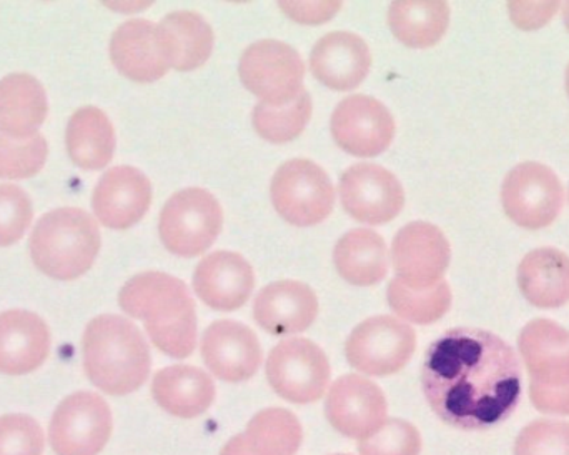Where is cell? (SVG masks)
I'll return each mask as SVG.
<instances>
[{
    "label": "cell",
    "mask_w": 569,
    "mask_h": 455,
    "mask_svg": "<svg viewBox=\"0 0 569 455\" xmlns=\"http://www.w3.org/2000/svg\"><path fill=\"white\" fill-rule=\"evenodd\" d=\"M567 89H568V93H569V66H568V70H567Z\"/></svg>",
    "instance_id": "obj_44"
},
{
    "label": "cell",
    "mask_w": 569,
    "mask_h": 455,
    "mask_svg": "<svg viewBox=\"0 0 569 455\" xmlns=\"http://www.w3.org/2000/svg\"><path fill=\"white\" fill-rule=\"evenodd\" d=\"M49 154L40 133L29 139H13L0 130V179H29L42 170Z\"/></svg>",
    "instance_id": "obj_34"
},
{
    "label": "cell",
    "mask_w": 569,
    "mask_h": 455,
    "mask_svg": "<svg viewBox=\"0 0 569 455\" xmlns=\"http://www.w3.org/2000/svg\"><path fill=\"white\" fill-rule=\"evenodd\" d=\"M310 117V93L303 90L293 102L284 106L259 103L253 110V127L269 142H290L303 132Z\"/></svg>",
    "instance_id": "obj_33"
},
{
    "label": "cell",
    "mask_w": 569,
    "mask_h": 455,
    "mask_svg": "<svg viewBox=\"0 0 569 455\" xmlns=\"http://www.w3.org/2000/svg\"><path fill=\"white\" fill-rule=\"evenodd\" d=\"M120 307L146 323L152 343L173 359H186L196 349V304L182 280L162 273L130 279L119 294Z\"/></svg>",
    "instance_id": "obj_2"
},
{
    "label": "cell",
    "mask_w": 569,
    "mask_h": 455,
    "mask_svg": "<svg viewBox=\"0 0 569 455\" xmlns=\"http://www.w3.org/2000/svg\"><path fill=\"white\" fill-rule=\"evenodd\" d=\"M370 49L355 33H328L311 50V72L330 89H355L370 72Z\"/></svg>",
    "instance_id": "obj_20"
},
{
    "label": "cell",
    "mask_w": 569,
    "mask_h": 455,
    "mask_svg": "<svg viewBox=\"0 0 569 455\" xmlns=\"http://www.w3.org/2000/svg\"><path fill=\"white\" fill-rule=\"evenodd\" d=\"M267 377L288 403L310 404L323 396L330 383V364L317 344L288 339L270 353Z\"/></svg>",
    "instance_id": "obj_11"
},
{
    "label": "cell",
    "mask_w": 569,
    "mask_h": 455,
    "mask_svg": "<svg viewBox=\"0 0 569 455\" xmlns=\"http://www.w3.org/2000/svg\"><path fill=\"white\" fill-rule=\"evenodd\" d=\"M153 399L172 416H202L216 399V384L209 374L192 366H172L153 377Z\"/></svg>",
    "instance_id": "obj_26"
},
{
    "label": "cell",
    "mask_w": 569,
    "mask_h": 455,
    "mask_svg": "<svg viewBox=\"0 0 569 455\" xmlns=\"http://www.w3.org/2000/svg\"><path fill=\"white\" fill-rule=\"evenodd\" d=\"M417 346L415 330L390 316L371 317L348 337L345 353L351 367L367 376H390L407 366Z\"/></svg>",
    "instance_id": "obj_9"
},
{
    "label": "cell",
    "mask_w": 569,
    "mask_h": 455,
    "mask_svg": "<svg viewBox=\"0 0 569 455\" xmlns=\"http://www.w3.org/2000/svg\"><path fill=\"white\" fill-rule=\"evenodd\" d=\"M284 13L301 23H320L340 10L341 2H280Z\"/></svg>",
    "instance_id": "obj_40"
},
{
    "label": "cell",
    "mask_w": 569,
    "mask_h": 455,
    "mask_svg": "<svg viewBox=\"0 0 569 455\" xmlns=\"http://www.w3.org/2000/svg\"><path fill=\"white\" fill-rule=\"evenodd\" d=\"M557 2H511L510 12L515 23L521 29H537L557 12Z\"/></svg>",
    "instance_id": "obj_39"
},
{
    "label": "cell",
    "mask_w": 569,
    "mask_h": 455,
    "mask_svg": "<svg viewBox=\"0 0 569 455\" xmlns=\"http://www.w3.org/2000/svg\"><path fill=\"white\" fill-rule=\"evenodd\" d=\"M100 250V230L92 216L76 207L40 217L30 236V256L40 273L76 280L90 270Z\"/></svg>",
    "instance_id": "obj_4"
},
{
    "label": "cell",
    "mask_w": 569,
    "mask_h": 455,
    "mask_svg": "<svg viewBox=\"0 0 569 455\" xmlns=\"http://www.w3.org/2000/svg\"><path fill=\"white\" fill-rule=\"evenodd\" d=\"M338 274L353 286H375L388 270L387 244L373 230L355 229L335 247Z\"/></svg>",
    "instance_id": "obj_29"
},
{
    "label": "cell",
    "mask_w": 569,
    "mask_h": 455,
    "mask_svg": "<svg viewBox=\"0 0 569 455\" xmlns=\"http://www.w3.org/2000/svg\"><path fill=\"white\" fill-rule=\"evenodd\" d=\"M531 400L541 413L569 416V386L543 387L531 384Z\"/></svg>",
    "instance_id": "obj_41"
},
{
    "label": "cell",
    "mask_w": 569,
    "mask_h": 455,
    "mask_svg": "<svg viewBox=\"0 0 569 455\" xmlns=\"http://www.w3.org/2000/svg\"><path fill=\"white\" fill-rule=\"evenodd\" d=\"M565 22H567V27L569 30V2L567 3V6H565Z\"/></svg>",
    "instance_id": "obj_43"
},
{
    "label": "cell",
    "mask_w": 569,
    "mask_h": 455,
    "mask_svg": "<svg viewBox=\"0 0 569 455\" xmlns=\"http://www.w3.org/2000/svg\"><path fill=\"white\" fill-rule=\"evenodd\" d=\"M388 304L391 309L410 323H437L451 306V290L447 283H438L428 289H411L400 279H393L388 286Z\"/></svg>",
    "instance_id": "obj_32"
},
{
    "label": "cell",
    "mask_w": 569,
    "mask_h": 455,
    "mask_svg": "<svg viewBox=\"0 0 569 455\" xmlns=\"http://www.w3.org/2000/svg\"><path fill=\"white\" fill-rule=\"evenodd\" d=\"M447 237L428 222H411L395 237L391 247L397 279L411 289H428L441 283L450 264Z\"/></svg>",
    "instance_id": "obj_12"
},
{
    "label": "cell",
    "mask_w": 569,
    "mask_h": 455,
    "mask_svg": "<svg viewBox=\"0 0 569 455\" xmlns=\"http://www.w3.org/2000/svg\"><path fill=\"white\" fill-rule=\"evenodd\" d=\"M220 455H260L256 453L252 446H250L249 441H247L246 434H240V436L233 437L232 441L227 443V446L223 447L222 454Z\"/></svg>",
    "instance_id": "obj_42"
},
{
    "label": "cell",
    "mask_w": 569,
    "mask_h": 455,
    "mask_svg": "<svg viewBox=\"0 0 569 455\" xmlns=\"http://www.w3.org/2000/svg\"><path fill=\"white\" fill-rule=\"evenodd\" d=\"M520 353L531 384L543 387L569 386V333L553 320L528 324L520 336Z\"/></svg>",
    "instance_id": "obj_22"
},
{
    "label": "cell",
    "mask_w": 569,
    "mask_h": 455,
    "mask_svg": "<svg viewBox=\"0 0 569 455\" xmlns=\"http://www.w3.org/2000/svg\"><path fill=\"white\" fill-rule=\"evenodd\" d=\"M331 133L345 152L375 157L390 147L395 120L390 110L373 97L351 96L341 100L331 116Z\"/></svg>",
    "instance_id": "obj_14"
},
{
    "label": "cell",
    "mask_w": 569,
    "mask_h": 455,
    "mask_svg": "<svg viewBox=\"0 0 569 455\" xmlns=\"http://www.w3.org/2000/svg\"><path fill=\"white\" fill-rule=\"evenodd\" d=\"M243 86L269 106L293 102L303 92L305 66L297 50L280 40H260L240 60Z\"/></svg>",
    "instance_id": "obj_7"
},
{
    "label": "cell",
    "mask_w": 569,
    "mask_h": 455,
    "mask_svg": "<svg viewBox=\"0 0 569 455\" xmlns=\"http://www.w3.org/2000/svg\"><path fill=\"white\" fill-rule=\"evenodd\" d=\"M157 39L169 67L182 72L202 67L213 49L212 27L189 10L167 16L157 26Z\"/></svg>",
    "instance_id": "obj_24"
},
{
    "label": "cell",
    "mask_w": 569,
    "mask_h": 455,
    "mask_svg": "<svg viewBox=\"0 0 569 455\" xmlns=\"http://www.w3.org/2000/svg\"><path fill=\"white\" fill-rule=\"evenodd\" d=\"M67 152L80 169H103L116 152V132L109 117L97 107H82L70 117Z\"/></svg>",
    "instance_id": "obj_28"
},
{
    "label": "cell",
    "mask_w": 569,
    "mask_h": 455,
    "mask_svg": "<svg viewBox=\"0 0 569 455\" xmlns=\"http://www.w3.org/2000/svg\"><path fill=\"white\" fill-rule=\"evenodd\" d=\"M250 446L260 455H295L301 446V426L284 409H266L250 421L246 433Z\"/></svg>",
    "instance_id": "obj_31"
},
{
    "label": "cell",
    "mask_w": 569,
    "mask_h": 455,
    "mask_svg": "<svg viewBox=\"0 0 569 455\" xmlns=\"http://www.w3.org/2000/svg\"><path fill=\"white\" fill-rule=\"evenodd\" d=\"M43 433L32 417L9 414L0 417V455H42Z\"/></svg>",
    "instance_id": "obj_38"
},
{
    "label": "cell",
    "mask_w": 569,
    "mask_h": 455,
    "mask_svg": "<svg viewBox=\"0 0 569 455\" xmlns=\"http://www.w3.org/2000/svg\"><path fill=\"white\" fill-rule=\"evenodd\" d=\"M32 202L20 187L0 186V247H9L22 239L32 222Z\"/></svg>",
    "instance_id": "obj_36"
},
{
    "label": "cell",
    "mask_w": 569,
    "mask_h": 455,
    "mask_svg": "<svg viewBox=\"0 0 569 455\" xmlns=\"http://www.w3.org/2000/svg\"><path fill=\"white\" fill-rule=\"evenodd\" d=\"M328 423L351 439H368L387 419V399L377 384L365 377L343 376L331 386L325 404Z\"/></svg>",
    "instance_id": "obj_15"
},
{
    "label": "cell",
    "mask_w": 569,
    "mask_h": 455,
    "mask_svg": "<svg viewBox=\"0 0 569 455\" xmlns=\"http://www.w3.org/2000/svg\"><path fill=\"white\" fill-rule=\"evenodd\" d=\"M340 197L345 210L360 222H390L405 206L400 180L377 164H357L341 176Z\"/></svg>",
    "instance_id": "obj_13"
},
{
    "label": "cell",
    "mask_w": 569,
    "mask_h": 455,
    "mask_svg": "<svg viewBox=\"0 0 569 455\" xmlns=\"http://www.w3.org/2000/svg\"><path fill=\"white\" fill-rule=\"evenodd\" d=\"M83 369L103 393L127 396L149 377V346L130 320L110 314L96 317L83 334Z\"/></svg>",
    "instance_id": "obj_3"
},
{
    "label": "cell",
    "mask_w": 569,
    "mask_h": 455,
    "mask_svg": "<svg viewBox=\"0 0 569 455\" xmlns=\"http://www.w3.org/2000/svg\"><path fill=\"white\" fill-rule=\"evenodd\" d=\"M391 32L405 46L427 49L440 42L450 22L447 2L405 0L393 2L388 12Z\"/></svg>",
    "instance_id": "obj_30"
},
{
    "label": "cell",
    "mask_w": 569,
    "mask_h": 455,
    "mask_svg": "<svg viewBox=\"0 0 569 455\" xmlns=\"http://www.w3.org/2000/svg\"><path fill=\"white\" fill-rule=\"evenodd\" d=\"M152 202V186L146 174L129 166L113 167L93 190L92 207L97 219L113 230L136 226Z\"/></svg>",
    "instance_id": "obj_17"
},
{
    "label": "cell",
    "mask_w": 569,
    "mask_h": 455,
    "mask_svg": "<svg viewBox=\"0 0 569 455\" xmlns=\"http://www.w3.org/2000/svg\"><path fill=\"white\" fill-rule=\"evenodd\" d=\"M318 300L307 284L280 280L260 290L253 317L273 336L303 333L317 319Z\"/></svg>",
    "instance_id": "obj_21"
},
{
    "label": "cell",
    "mask_w": 569,
    "mask_h": 455,
    "mask_svg": "<svg viewBox=\"0 0 569 455\" xmlns=\"http://www.w3.org/2000/svg\"><path fill=\"white\" fill-rule=\"evenodd\" d=\"M425 397L443 423L483 431L507 419L521 394L515 350L481 329H453L435 340L421 370Z\"/></svg>",
    "instance_id": "obj_1"
},
{
    "label": "cell",
    "mask_w": 569,
    "mask_h": 455,
    "mask_svg": "<svg viewBox=\"0 0 569 455\" xmlns=\"http://www.w3.org/2000/svg\"><path fill=\"white\" fill-rule=\"evenodd\" d=\"M507 216L525 229L538 230L555 222L563 207V187L557 174L543 164L515 167L501 190Z\"/></svg>",
    "instance_id": "obj_10"
},
{
    "label": "cell",
    "mask_w": 569,
    "mask_h": 455,
    "mask_svg": "<svg viewBox=\"0 0 569 455\" xmlns=\"http://www.w3.org/2000/svg\"><path fill=\"white\" fill-rule=\"evenodd\" d=\"M338 455H345V454H338Z\"/></svg>",
    "instance_id": "obj_45"
},
{
    "label": "cell",
    "mask_w": 569,
    "mask_h": 455,
    "mask_svg": "<svg viewBox=\"0 0 569 455\" xmlns=\"http://www.w3.org/2000/svg\"><path fill=\"white\" fill-rule=\"evenodd\" d=\"M50 333L46 320L29 310L0 314V374L23 376L46 363Z\"/></svg>",
    "instance_id": "obj_19"
},
{
    "label": "cell",
    "mask_w": 569,
    "mask_h": 455,
    "mask_svg": "<svg viewBox=\"0 0 569 455\" xmlns=\"http://www.w3.org/2000/svg\"><path fill=\"white\" fill-rule=\"evenodd\" d=\"M518 284L528 303L557 309L569 300V257L553 247L528 254L518 269Z\"/></svg>",
    "instance_id": "obj_27"
},
{
    "label": "cell",
    "mask_w": 569,
    "mask_h": 455,
    "mask_svg": "<svg viewBox=\"0 0 569 455\" xmlns=\"http://www.w3.org/2000/svg\"><path fill=\"white\" fill-rule=\"evenodd\" d=\"M515 455H569V424L537 421L521 431Z\"/></svg>",
    "instance_id": "obj_37"
},
{
    "label": "cell",
    "mask_w": 569,
    "mask_h": 455,
    "mask_svg": "<svg viewBox=\"0 0 569 455\" xmlns=\"http://www.w3.org/2000/svg\"><path fill=\"white\" fill-rule=\"evenodd\" d=\"M202 357L213 376L226 383H243L259 370L262 347L249 327L233 320H220L203 334Z\"/></svg>",
    "instance_id": "obj_16"
},
{
    "label": "cell",
    "mask_w": 569,
    "mask_h": 455,
    "mask_svg": "<svg viewBox=\"0 0 569 455\" xmlns=\"http://www.w3.org/2000/svg\"><path fill=\"white\" fill-rule=\"evenodd\" d=\"M49 110L42 83L29 73L0 80V130L13 139L36 136Z\"/></svg>",
    "instance_id": "obj_25"
},
{
    "label": "cell",
    "mask_w": 569,
    "mask_h": 455,
    "mask_svg": "<svg viewBox=\"0 0 569 455\" xmlns=\"http://www.w3.org/2000/svg\"><path fill=\"white\" fill-rule=\"evenodd\" d=\"M272 202L287 222L310 227L323 222L335 204L330 177L311 160L283 164L272 180Z\"/></svg>",
    "instance_id": "obj_6"
},
{
    "label": "cell",
    "mask_w": 569,
    "mask_h": 455,
    "mask_svg": "<svg viewBox=\"0 0 569 455\" xmlns=\"http://www.w3.org/2000/svg\"><path fill=\"white\" fill-rule=\"evenodd\" d=\"M110 57L117 70L133 82H156L169 70L157 39V26L149 20L122 23L110 40Z\"/></svg>",
    "instance_id": "obj_23"
},
{
    "label": "cell",
    "mask_w": 569,
    "mask_h": 455,
    "mask_svg": "<svg viewBox=\"0 0 569 455\" xmlns=\"http://www.w3.org/2000/svg\"><path fill=\"white\" fill-rule=\"evenodd\" d=\"M360 455H420L421 437L407 421L391 419L358 446Z\"/></svg>",
    "instance_id": "obj_35"
},
{
    "label": "cell",
    "mask_w": 569,
    "mask_h": 455,
    "mask_svg": "<svg viewBox=\"0 0 569 455\" xmlns=\"http://www.w3.org/2000/svg\"><path fill=\"white\" fill-rule=\"evenodd\" d=\"M256 276L252 267L240 254H210L197 267L193 289L197 296L216 310L230 313L246 306L252 296Z\"/></svg>",
    "instance_id": "obj_18"
},
{
    "label": "cell",
    "mask_w": 569,
    "mask_h": 455,
    "mask_svg": "<svg viewBox=\"0 0 569 455\" xmlns=\"http://www.w3.org/2000/svg\"><path fill=\"white\" fill-rule=\"evenodd\" d=\"M219 200L203 189H186L170 197L160 216L163 246L179 257L206 253L222 230Z\"/></svg>",
    "instance_id": "obj_5"
},
{
    "label": "cell",
    "mask_w": 569,
    "mask_h": 455,
    "mask_svg": "<svg viewBox=\"0 0 569 455\" xmlns=\"http://www.w3.org/2000/svg\"><path fill=\"white\" fill-rule=\"evenodd\" d=\"M112 434L109 404L93 393L66 397L50 419L49 439L57 455H99Z\"/></svg>",
    "instance_id": "obj_8"
}]
</instances>
